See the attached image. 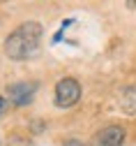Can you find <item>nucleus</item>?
Segmentation results:
<instances>
[{
	"label": "nucleus",
	"instance_id": "obj_1",
	"mask_svg": "<svg viewBox=\"0 0 136 146\" xmlns=\"http://www.w3.org/2000/svg\"><path fill=\"white\" fill-rule=\"evenodd\" d=\"M44 28L37 21H26L16 30H12L5 40V53L12 60H28L39 53Z\"/></svg>",
	"mask_w": 136,
	"mask_h": 146
},
{
	"label": "nucleus",
	"instance_id": "obj_2",
	"mask_svg": "<svg viewBox=\"0 0 136 146\" xmlns=\"http://www.w3.org/2000/svg\"><path fill=\"white\" fill-rule=\"evenodd\" d=\"M81 100V86L76 79L65 77L55 84V107L60 109H69Z\"/></svg>",
	"mask_w": 136,
	"mask_h": 146
},
{
	"label": "nucleus",
	"instance_id": "obj_3",
	"mask_svg": "<svg viewBox=\"0 0 136 146\" xmlns=\"http://www.w3.org/2000/svg\"><path fill=\"white\" fill-rule=\"evenodd\" d=\"M35 93H37V81H16V84H12L7 88V95H9V100H12L14 107L30 104L32 98H35Z\"/></svg>",
	"mask_w": 136,
	"mask_h": 146
},
{
	"label": "nucleus",
	"instance_id": "obj_4",
	"mask_svg": "<svg viewBox=\"0 0 136 146\" xmlns=\"http://www.w3.org/2000/svg\"><path fill=\"white\" fill-rule=\"evenodd\" d=\"M125 137L127 135L120 125H106L95 135V146H122Z\"/></svg>",
	"mask_w": 136,
	"mask_h": 146
},
{
	"label": "nucleus",
	"instance_id": "obj_5",
	"mask_svg": "<svg viewBox=\"0 0 136 146\" xmlns=\"http://www.w3.org/2000/svg\"><path fill=\"white\" fill-rule=\"evenodd\" d=\"M120 109L129 116H136V84L122 90V98H120Z\"/></svg>",
	"mask_w": 136,
	"mask_h": 146
},
{
	"label": "nucleus",
	"instance_id": "obj_6",
	"mask_svg": "<svg viewBox=\"0 0 136 146\" xmlns=\"http://www.w3.org/2000/svg\"><path fill=\"white\" fill-rule=\"evenodd\" d=\"M62 146H83V144H81L79 139H69V141H65Z\"/></svg>",
	"mask_w": 136,
	"mask_h": 146
},
{
	"label": "nucleus",
	"instance_id": "obj_7",
	"mask_svg": "<svg viewBox=\"0 0 136 146\" xmlns=\"http://www.w3.org/2000/svg\"><path fill=\"white\" fill-rule=\"evenodd\" d=\"M5 107H7V100H5L3 95H0V114H3V111H5Z\"/></svg>",
	"mask_w": 136,
	"mask_h": 146
},
{
	"label": "nucleus",
	"instance_id": "obj_8",
	"mask_svg": "<svg viewBox=\"0 0 136 146\" xmlns=\"http://www.w3.org/2000/svg\"><path fill=\"white\" fill-rule=\"evenodd\" d=\"M129 7H136V0H129V3H127Z\"/></svg>",
	"mask_w": 136,
	"mask_h": 146
}]
</instances>
